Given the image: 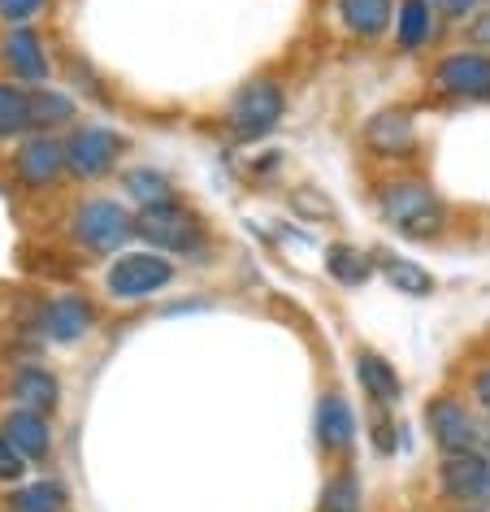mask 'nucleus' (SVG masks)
<instances>
[{
    "mask_svg": "<svg viewBox=\"0 0 490 512\" xmlns=\"http://www.w3.org/2000/svg\"><path fill=\"white\" fill-rule=\"evenodd\" d=\"M373 200H378V217L404 239L434 243V239H443L447 226H451L443 196H438V191L417 174L386 178Z\"/></svg>",
    "mask_w": 490,
    "mask_h": 512,
    "instance_id": "1",
    "label": "nucleus"
},
{
    "mask_svg": "<svg viewBox=\"0 0 490 512\" xmlns=\"http://www.w3.org/2000/svg\"><path fill=\"white\" fill-rule=\"evenodd\" d=\"M135 235L144 239V248L178 256V261H209V252H213V235L204 226V217L196 209H187L183 200L165 204V209H139Z\"/></svg>",
    "mask_w": 490,
    "mask_h": 512,
    "instance_id": "2",
    "label": "nucleus"
},
{
    "mask_svg": "<svg viewBox=\"0 0 490 512\" xmlns=\"http://www.w3.org/2000/svg\"><path fill=\"white\" fill-rule=\"evenodd\" d=\"M282 113H287V87L269 79V74H256V79L239 83L235 96L226 100L222 126L235 144H256V139L278 131Z\"/></svg>",
    "mask_w": 490,
    "mask_h": 512,
    "instance_id": "3",
    "label": "nucleus"
},
{
    "mask_svg": "<svg viewBox=\"0 0 490 512\" xmlns=\"http://www.w3.org/2000/svg\"><path fill=\"white\" fill-rule=\"evenodd\" d=\"M174 278H178V265L165 252H157V248H126L105 265L100 287H105V296L113 304H144L152 296H161Z\"/></svg>",
    "mask_w": 490,
    "mask_h": 512,
    "instance_id": "4",
    "label": "nucleus"
},
{
    "mask_svg": "<svg viewBox=\"0 0 490 512\" xmlns=\"http://www.w3.org/2000/svg\"><path fill=\"white\" fill-rule=\"evenodd\" d=\"M135 239V213L113 196H87L70 213V243L92 256H118Z\"/></svg>",
    "mask_w": 490,
    "mask_h": 512,
    "instance_id": "5",
    "label": "nucleus"
},
{
    "mask_svg": "<svg viewBox=\"0 0 490 512\" xmlns=\"http://www.w3.org/2000/svg\"><path fill=\"white\" fill-rule=\"evenodd\" d=\"M5 170H9V183H14L18 191H27V196H44V191H53L61 178H70L66 144H61V135L31 131L27 139H18L14 144Z\"/></svg>",
    "mask_w": 490,
    "mask_h": 512,
    "instance_id": "6",
    "label": "nucleus"
},
{
    "mask_svg": "<svg viewBox=\"0 0 490 512\" xmlns=\"http://www.w3.org/2000/svg\"><path fill=\"white\" fill-rule=\"evenodd\" d=\"M61 144H66V170H70V178H79V183H96V178H105L109 170H118L122 152L131 148L113 126H92V122L70 126V131L61 135Z\"/></svg>",
    "mask_w": 490,
    "mask_h": 512,
    "instance_id": "7",
    "label": "nucleus"
},
{
    "mask_svg": "<svg viewBox=\"0 0 490 512\" xmlns=\"http://www.w3.org/2000/svg\"><path fill=\"white\" fill-rule=\"evenodd\" d=\"M421 421H425V434L430 443L438 447V456H451V452H477V434H482V413L460 400V395H430L421 408Z\"/></svg>",
    "mask_w": 490,
    "mask_h": 512,
    "instance_id": "8",
    "label": "nucleus"
},
{
    "mask_svg": "<svg viewBox=\"0 0 490 512\" xmlns=\"http://www.w3.org/2000/svg\"><path fill=\"white\" fill-rule=\"evenodd\" d=\"M430 87L451 100H490V53L482 48L443 53L430 70Z\"/></svg>",
    "mask_w": 490,
    "mask_h": 512,
    "instance_id": "9",
    "label": "nucleus"
},
{
    "mask_svg": "<svg viewBox=\"0 0 490 512\" xmlns=\"http://www.w3.org/2000/svg\"><path fill=\"white\" fill-rule=\"evenodd\" d=\"M0 70L5 79H18L27 87H44L53 79V57H48L44 35L31 27H5L0 31Z\"/></svg>",
    "mask_w": 490,
    "mask_h": 512,
    "instance_id": "10",
    "label": "nucleus"
},
{
    "mask_svg": "<svg viewBox=\"0 0 490 512\" xmlns=\"http://www.w3.org/2000/svg\"><path fill=\"white\" fill-rule=\"evenodd\" d=\"M35 330H40L48 343H61V348L83 343L96 330V304L87 296H79V291L53 296V300L40 304V313H35Z\"/></svg>",
    "mask_w": 490,
    "mask_h": 512,
    "instance_id": "11",
    "label": "nucleus"
},
{
    "mask_svg": "<svg viewBox=\"0 0 490 512\" xmlns=\"http://www.w3.org/2000/svg\"><path fill=\"white\" fill-rule=\"evenodd\" d=\"M360 139H365V148L382 161H412L417 157V126H412L408 109H378L365 122Z\"/></svg>",
    "mask_w": 490,
    "mask_h": 512,
    "instance_id": "12",
    "label": "nucleus"
},
{
    "mask_svg": "<svg viewBox=\"0 0 490 512\" xmlns=\"http://www.w3.org/2000/svg\"><path fill=\"white\" fill-rule=\"evenodd\" d=\"M0 434H5V439L14 443L31 465H44V460L53 456V447H57L53 417L35 413V408H18V404H9L5 413H0Z\"/></svg>",
    "mask_w": 490,
    "mask_h": 512,
    "instance_id": "13",
    "label": "nucleus"
},
{
    "mask_svg": "<svg viewBox=\"0 0 490 512\" xmlns=\"http://www.w3.org/2000/svg\"><path fill=\"white\" fill-rule=\"evenodd\" d=\"M438 495L447 504H477L482 499V482H486V456L482 452H451L438 456Z\"/></svg>",
    "mask_w": 490,
    "mask_h": 512,
    "instance_id": "14",
    "label": "nucleus"
},
{
    "mask_svg": "<svg viewBox=\"0 0 490 512\" xmlns=\"http://www.w3.org/2000/svg\"><path fill=\"white\" fill-rule=\"evenodd\" d=\"M313 430H317V447L326 456L352 452V443H356V408L347 404V395H339V391L321 395V400H317V417H313Z\"/></svg>",
    "mask_w": 490,
    "mask_h": 512,
    "instance_id": "15",
    "label": "nucleus"
},
{
    "mask_svg": "<svg viewBox=\"0 0 490 512\" xmlns=\"http://www.w3.org/2000/svg\"><path fill=\"white\" fill-rule=\"evenodd\" d=\"M5 391H9V400H14L18 408H35V413H48V417L61 408V378L40 361L18 365L14 374H9Z\"/></svg>",
    "mask_w": 490,
    "mask_h": 512,
    "instance_id": "16",
    "label": "nucleus"
},
{
    "mask_svg": "<svg viewBox=\"0 0 490 512\" xmlns=\"http://www.w3.org/2000/svg\"><path fill=\"white\" fill-rule=\"evenodd\" d=\"M373 261H378L382 283L391 287V291H399V296H408V300H430L434 291H438V278L425 270L421 261H412V256H399V252L378 248V252H373Z\"/></svg>",
    "mask_w": 490,
    "mask_h": 512,
    "instance_id": "17",
    "label": "nucleus"
},
{
    "mask_svg": "<svg viewBox=\"0 0 490 512\" xmlns=\"http://www.w3.org/2000/svg\"><path fill=\"white\" fill-rule=\"evenodd\" d=\"M356 387L369 395V404H382V408L404 400V378H399V369L373 348L356 352Z\"/></svg>",
    "mask_w": 490,
    "mask_h": 512,
    "instance_id": "18",
    "label": "nucleus"
},
{
    "mask_svg": "<svg viewBox=\"0 0 490 512\" xmlns=\"http://www.w3.org/2000/svg\"><path fill=\"white\" fill-rule=\"evenodd\" d=\"M395 9L399 0H334L343 31L356 35V40H382L395 27Z\"/></svg>",
    "mask_w": 490,
    "mask_h": 512,
    "instance_id": "19",
    "label": "nucleus"
},
{
    "mask_svg": "<svg viewBox=\"0 0 490 512\" xmlns=\"http://www.w3.org/2000/svg\"><path fill=\"white\" fill-rule=\"evenodd\" d=\"M122 196L139 209H165V204H178L183 196H178V183L165 170H157V165H135V170L122 174Z\"/></svg>",
    "mask_w": 490,
    "mask_h": 512,
    "instance_id": "20",
    "label": "nucleus"
},
{
    "mask_svg": "<svg viewBox=\"0 0 490 512\" xmlns=\"http://www.w3.org/2000/svg\"><path fill=\"white\" fill-rule=\"evenodd\" d=\"M31 126L44 135H57V131H70L79 126V100L70 92H57V87H31Z\"/></svg>",
    "mask_w": 490,
    "mask_h": 512,
    "instance_id": "21",
    "label": "nucleus"
},
{
    "mask_svg": "<svg viewBox=\"0 0 490 512\" xmlns=\"http://www.w3.org/2000/svg\"><path fill=\"white\" fill-rule=\"evenodd\" d=\"M434 27H438L434 0H399V9H395L399 53H421V48L434 40Z\"/></svg>",
    "mask_w": 490,
    "mask_h": 512,
    "instance_id": "22",
    "label": "nucleus"
},
{
    "mask_svg": "<svg viewBox=\"0 0 490 512\" xmlns=\"http://www.w3.org/2000/svg\"><path fill=\"white\" fill-rule=\"evenodd\" d=\"M321 261H326V274H330L339 287H347V291L369 287L373 274H378V261H373V252L352 248V243H330Z\"/></svg>",
    "mask_w": 490,
    "mask_h": 512,
    "instance_id": "23",
    "label": "nucleus"
},
{
    "mask_svg": "<svg viewBox=\"0 0 490 512\" xmlns=\"http://www.w3.org/2000/svg\"><path fill=\"white\" fill-rule=\"evenodd\" d=\"M31 131V87L0 74V144H18Z\"/></svg>",
    "mask_w": 490,
    "mask_h": 512,
    "instance_id": "24",
    "label": "nucleus"
},
{
    "mask_svg": "<svg viewBox=\"0 0 490 512\" xmlns=\"http://www.w3.org/2000/svg\"><path fill=\"white\" fill-rule=\"evenodd\" d=\"M5 508L9 512H66L70 508V495H66V486L53 482V478L18 482L14 491L5 495Z\"/></svg>",
    "mask_w": 490,
    "mask_h": 512,
    "instance_id": "25",
    "label": "nucleus"
},
{
    "mask_svg": "<svg viewBox=\"0 0 490 512\" xmlns=\"http://www.w3.org/2000/svg\"><path fill=\"white\" fill-rule=\"evenodd\" d=\"M321 512H360V478L352 465L334 469L321 486Z\"/></svg>",
    "mask_w": 490,
    "mask_h": 512,
    "instance_id": "26",
    "label": "nucleus"
},
{
    "mask_svg": "<svg viewBox=\"0 0 490 512\" xmlns=\"http://www.w3.org/2000/svg\"><path fill=\"white\" fill-rule=\"evenodd\" d=\"M287 200H291V209L300 213L304 222H317V226H334V222H339V209H334V200L321 196L317 187H295Z\"/></svg>",
    "mask_w": 490,
    "mask_h": 512,
    "instance_id": "27",
    "label": "nucleus"
},
{
    "mask_svg": "<svg viewBox=\"0 0 490 512\" xmlns=\"http://www.w3.org/2000/svg\"><path fill=\"white\" fill-rule=\"evenodd\" d=\"M369 430H373V452H378V456H395V447H399V426H395V417L386 413L382 404H373Z\"/></svg>",
    "mask_w": 490,
    "mask_h": 512,
    "instance_id": "28",
    "label": "nucleus"
},
{
    "mask_svg": "<svg viewBox=\"0 0 490 512\" xmlns=\"http://www.w3.org/2000/svg\"><path fill=\"white\" fill-rule=\"evenodd\" d=\"M27 469H31V460L0 434V486H18L22 478H27Z\"/></svg>",
    "mask_w": 490,
    "mask_h": 512,
    "instance_id": "29",
    "label": "nucleus"
},
{
    "mask_svg": "<svg viewBox=\"0 0 490 512\" xmlns=\"http://www.w3.org/2000/svg\"><path fill=\"white\" fill-rule=\"evenodd\" d=\"M48 9V0H0V22L5 27H27Z\"/></svg>",
    "mask_w": 490,
    "mask_h": 512,
    "instance_id": "30",
    "label": "nucleus"
},
{
    "mask_svg": "<svg viewBox=\"0 0 490 512\" xmlns=\"http://www.w3.org/2000/svg\"><path fill=\"white\" fill-rule=\"evenodd\" d=\"M469 400L482 417H490V365H477L469 378Z\"/></svg>",
    "mask_w": 490,
    "mask_h": 512,
    "instance_id": "31",
    "label": "nucleus"
},
{
    "mask_svg": "<svg viewBox=\"0 0 490 512\" xmlns=\"http://www.w3.org/2000/svg\"><path fill=\"white\" fill-rule=\"evenodd\" d=\"M464 35H469V44H473V48L490 53V5H482L469 22H464Z\"/></svg>",
    "mask_w": 490,
    "mask_h": 512,
    "instance_id": "32",
    "label": "nucleus"
},
{
    "mask_svg": "<svg viewBox=\"0 0 490 512\" xmlns=\"http://www.w3.org/2000/svg\"><path fill=\"white\" fill-rule=\"evenodd\" d=\"M434 9H438V18H447V22H469L477 9H482V0H434Z\"/></svg>",
    "mask_w": 490,
    "mask_h": 512,
    "instance_id": "33",
    "label": "nucleus"
},
{
    "mask_svg": "<svg viewBox=\"0 0 490 512\" xmlns=\"http://www.w3.org/2000/svg\"><path fill=\"white\" fill-rule=\"evenodd\" d=\"M477 452L490 456V417H482V434H477Z\"/></svg>",
    "mask_w": 490,
    "mask_h": 512,
    "instance_id": "34",
    "label": "nucleus"
},
{
    "mask_svg": "<svg viewBox=\"0 0 490 512\" xmlns=\"http://www.w3.org/2000/svg\"><path fill=\"white\" fill-rule=\"evenodd\" d=\"M486 512H490V456H486V482H482V499H477Z\"/></svg>",
    "mask_w": 490,
    "mask_h": 512,
    "instance_id": "35",
    "label": "nucleus"
},
{
    "mask_svg": "<svg viewBox=\"0 0 490 512\" xmlns=\"http://www.w3.org/2000/svg\"><path fill=\"white\" fill-rule=\"evenodd\" d=\"M447 512H486V508L482 504H451Z\"/></svg>",
    "mask_w": 490,
    "mask_h": 512,
    "instance_id": "36",
    "label": "nucleus"
}]
</instances>
